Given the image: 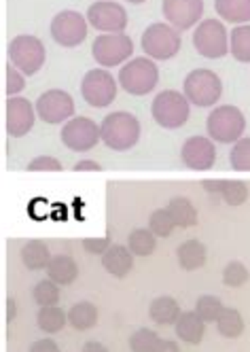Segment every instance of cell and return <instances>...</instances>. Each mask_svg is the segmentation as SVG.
<instances>
[{"label": "cell", "mask_w": 250, "mask_h": 352, "mask_svg": "<svg viewBox=\"0 0 250 352\" xmlns=\"http://www.w3.org/2000/svg\"><path fill=\"white\" fill-rule=\"evenodd\" d=\"M140 121L138 117H134L132 113L125 111H115L109 113L104 117V121L100 123V136H102V142L113 148V151H130L140 142Z\"/></svg>", "instance_id": "6da1fadb"}, {"label": "cell", "mask_w": 250, "mask_h": 352, "mask_svg": "<svg viewBox=\"0 0 250 352\" xmlns=\"http://www.w3.org/2000/svg\"><path fill=\"white\" fill-rule=\"evenodd\" d=\"M117 81L130 96H146L155 91L159 83V68L151 58H132L121 66Z\"/></svg>", "instance_id": "7a4b0ae2"}, {"label": "cell", "mask_w": 250, "mask_h": 352, "mask_svg": "<svg viewBox=\"0 0 250 352\" xmlns=\"http://www.w3.org/2000/svg\"><path fill=\"white\" fill-rule=\"evenodd\" d=\"M208 138L220 144H236L240 138H244L246 132V117L238 107L223 104L210 111L206 119Z\"/></svg>", "instance_id": "3957f363"}, {"label": "cell", "mask_w": 250, "mask_h": 352, "mask_svg": "<svg viewBox=\"0 0 250 352\" xmlns=\"http://www.w3.org/2000/svg\"><path fill=\"white\" fill-rule=\"evenodd\" d=\"M151 115L163 130H179L191 117V102L183 91H159L151 102Z\"/></svg>", "instance_id": "277c9868"}, {"label": "cell", "mask_w": 250, "mask_h": 352, "mask_svg": "<svg viewBox=\"0 0 250 352\" xmlns=\"http://www.w3.org/2000/svg\"><path fill=\"white\" fill-rule=\"evenodd\" d=\"M183 94L187 96V100L193 107L210 109L223 96V81L214 70L195 68L185 77Z\"/></svg>", "instance_id": "5b68a950"}, {"label": "cell", "mask_w": 250, "mask_h": 352, "mask_svg": "<svg viewBox=\"0 0 250 352\" xmlns=\"http://www.w3.org/2000/svg\"><path fill=\"white\" fill-rule=\"evenodd\" d=\"M195 52L206 60H218L229 54V32L220 19H204L193 32Z\"/></svg>", "instance_id": "8992f818"}, {"label": "cell", "mask_w": 250, "mask_h": 352, "mask_svg": "<svg viewBox=\"0 0 250 352\" xmlns=\"http://www.w3.org/2000/svg\"><path fill=\"white\" fill-rule=\"evenodd\" d=\"M140 47L151 60H172L181 52V32L170 23H151L140 38Z\"/></svg>", "instance_id": "52a82bcc"}, {"label": "cell", "mask_w": 250, "mask_h": 352, "mask_svg": "<svg viewBox=\"0 0 250 352\" xmlns=\"http://www.w3.org/2000/svg\"><path fill=\"white\" fill-rule=\"evenodd\" d=\"M7 56H9V64H13L19 72L36 74L45 64L47 52L41 38L32 34H19L9 43Z\"/></svg>", "instance_id": "ba28073f"}, {"label": "cell", "mask_w": 250, "mask_h": 352, "mask_svg": "<svg viewBox=\"0 0 250 352\" xmlns=\"http://www.w3.org/2000/svg\"><path fill=\"white\" fill-rule=\"evenodd\" d=\"M119 81L106 68H93L81 81V96L91 109H106L115 102Z\"/></svg>", "instance_id": "9c48e42d"}, {"label": "cell", "mask_w": 250, "mask_h": 352, "mask_svg": "<svg viewBox=\"0 0 250 352\" xmlns=\"http://www.w3.org/2000/svg\"><path fill=\"white\" fill-rule=\"evenodd\" d=\"M134 54V41L128 34H100L93 41L91 56L100 68H115L123 62H130Z\"/></svg>", "instance_id": "30bf717a"}, {"label": "cell", "mask_w": 250, "mask_h": 352, "mask_svg": "<svg viewBox=\"0 0 250 352\" xmlns=\"http://www.w3.org/2000/svg\"><path fill=\"white\" fill-rule=\"evenodd\" d=\"M62 142L66 148L74 153H87L91 151L102 136H100V125L89 117H72L62 125Z\"/></svg>", "instance_id": "8fae6325"}, {"label": "cell", "mask_w": 250, "mask_h": 352, "mask_svg": "<svg viewBox=\"0 0 250 352\" xmlns=\"http://www.w3.org/2000/svg\"><path fill=\"white\" fill-rule=\"evenodd\" d=\"M87 17L81 15L79 11H60L54 21H52V28H49V32H52V38L62 45V47H79L85 38H87Z\"/></svg>", "instance_id": "7c38bea8"}, {"label": "cell", "mask_w": 250, "mask_h": 352, "mask_svg": "<svg viewBox=\"0 0 250 352\" xmlns=\"http://www.w3.org/2000/svg\"><path fill=\"white\" fill-rule=\"evenodd\" d=\"M36 115L49 125H60L74 117V100L64 89H49L36 98Z\"/></svg>", "instance_id": "4fadbf2b"}, {"label": "cell", "mask_w": 250, "mask_h": 352, "mask_svg": "<svg viewBox=\"0 0 250 352\" xmlns=\"http://www.w3.org/2000/svg\"><path fill=\"white\" fill-rule=\"evenodd\" d=\"M87 21L102 34H119L128 28V11L115 0H98L87 9Z\"/></svg>", "instance_id": "5bb4252c"}, {"label": "cell", "mask_w": 250, "mask_h": 352, "mask_svg": "<svg viewBox=\"0 0 250 352\" xmlns=\"http://www.w3.org/2000/svg\"><path fill=\"white\" fill-rule=\"evenodd\" d=\"M161 11L172 28L185 32L202 21L204 0H163Z\"/></svg>", "instance_id": "9a60e30c"}, {"label": "cell", "mask_w": 250, "mask_h": 352, "mask_svg": "<svg viewBox=\"0 0 250 352\" xmlns=\"http://www.w3.org/2000/svg\"><path fill=\"white\" fill-rule=\"evenodd\" d=\"M36 107L28 98H9L7 100V134L11 138H21L32 132L36 123Z\"/></svg>", "instance_id": "2e32d148"}, {"label": "cell", "mask_w": 250, "mask_h": 352, "mask_svg": "<svg viewBox=\"0 0 250 352\" xmlns=\"http://www.w3.org/2000/svg\"><path fill=\"white\" fill-rule=\"evenodd\" d=\"M181 160L189 170L195 172H208L216 162V146L214 140L206 136H191L185 140L181 148Z\"/></svg>", "instance_id": "e0dca14e"}, {"label": "cell", "mask_w": 250, "mask_h": 352, "mask_svg": "<svg viewBox=\"0 0 250 352\" xmlns=\"http://www.w3.org/2000/svg\"><path fill=\"white\" fill-rule=\"evenodd\" d=\"M174 331H177L181 342H185L189 346H197V344H202V340L206 336V322L195 310L183 312L179 316L177 324H174Z\"/></svg>", "instance_id": "ac0fdd59"}, {"label": "cell", "mask_w": 250, "mask_h": 352, "mask_svg": "<svg viewBox=\"0 0 250 352\" xmlns=\"http://www.w3.org/2000/svg\"><path fill=\"white\" fill-rule=\"evenodd\" d=\"M102 267L115 278H125L134 267V253L128 246L113 244L102 255Z\"/></svg>", "instance_id": "d6986e66"}, {"label": "cell", "mask_w": 250, "mask_h": 352, "mask_svg": "<svg viewBox=\"0 0 250 352\" xmlns=\"http://www.w3.org/2000/svg\"><path fill=\"white\" fill-rule=\"evenodd\" d=\"M177 259H179V265L185 270V272H195L199 267H204L206 261H208V248L204 242L199 240H185L179 250H177Z\"/></svg>", "instance_id": "ffe728a7"}, {"label": "cell", "mask_w": 250, "mask_h": 352, "mask_svg": "<svg viewBox=\"0 0 250 352\" xmlns=\"http://www.w3.org/2000/svg\"><path fill=\"white\" fill-rule=\"evenodd\" d=\"M183 314L179 301L170 297V295H161V297H155L151 301V306H148V316H151V320L155 324H177L179 316Z\"/></svg>", "instance_id": "44dd1931"}, {"label": "cell", "mask_w": 250, "mask_h": 352, "mask_svg": "<svg viewBox=\"0 0 250 352\" xmlns=\"http://www.w3.org/2000/svg\"><path fill=\"white\" fill-rule=\"evenodd\" d=\"M47 278H52L60 287L72 285L79 278V265L70 255H54V259L47 265Z\"/></svg>", "instance_id": "7402d4cb"}, {"label": "cell", "mask_w": 250, "mask_h": 352, "mask_svg": "<svg viewBox=\"0 0 250 352\" xmlns=\"http://www.w3.org/2000/svg\"><path fill=\"white\" fill-rule=\"evenodd\" d=\"M214 9L227 23H250V0H214Z\"/></svg>", "instance_id": "603a6c76"}, {"label": "cell", "mask_w": 250, "mask_h": 352, "mask_svg": "<svg viewBox=\"0 0 250 352\" xmlns=\"http://www.w3.org/2000/svg\"><path fill=\"white\" fill-rule=\"evenodd\" d=\"M52 250L41 240H30L21 246V263L26 265L30 272L47 270L49 261H52Z\"/></svg>", "instance_id": "cb8c5ba5"}, {"label": "cell", "mask_w": 250, "mask_h": 352, "mask_svg": "<svg viewBox=\"0 0 250 352\" xmlns=\"http://www.w3.org/2000/svg\"><path fill=\"white\" fill-rule=\"evenodd\" d=\"M98 308L91 301H77L70 310H68V324L77 331H87L93 329L98 322Z\"/></svg>", "instance_id": "d4e9b609"}, {"label": "cell", "mask_w": 250, "mask_h": 352, "mask_svg": "<svg viewBox=\"0 0 250 352\" xmlns=\"http://www.w3.org/2000/svg\"><path fill=\"white\" fill-rule=\"evenodd\" d=\"M166 208L170 210L174 223H177V228L187 230V228H193V225L197 223V210H195L193 202L187 197H183V195L172 197Z\"/></svg>", "instance_id": "484cf974"}, {"label": "cell", "mask_w": 250, "mask_h": 352, "mask_svg": "<svg viewBox=\"0 0 250 352\" xmlns=\"http://www.w3.org/2000/svg\"><path fill=\"white\" fill-rule=\"evenodd\" d=\"M68 322V312L62 310L60 306H47V308H41L38 314H36V324L38 329L49 333V336H56L60 333Z\"/></svg>", "instance_id": "4316f807"}, {"label": "cell", "mask_w": 250, "mask_h": 352, "mask_svg": "<svg viewBox=\"0 0 250 352\" xmlns=\"http://www.w3.org/2000/svg\"><path fill=\"white\" fill-rule=\"evenodd\" d=\"M216 329L225 340H236L244 333L246 324L238 308H225L223 314L216 320Z\"/></svg>", "instance_id": "83f0119b"}, {"label": "cell", "mask_w": 250, "mask_h": 352, "mask_svg": "<svg viewBox=\"0 0 250 352\" xmlns=\"http://www.w3.org/2000/svg\"><path fill=\"white\" fill-rule=\"evenodd\" d=\"M229 54L238 62L250 64V23L236 26L229 32Z\"/></svg>", "instance_id": "f1b7e54d"}, {"label": "cell", "mask_w": 250, "mask_h": 352, "mask_svg": "<svg viewBox=\"0 0 250 352\" xmlns=\"http://www.w3.org/2000/svg\"><path fill=\"white\" fill-rule=\"evenodd\" d=\"M128 248L134 253V257H148L157 250V236L151 230H134L128 236Z\"/></svg>", "instance_id": "f546056e"}, {"label": "cell", "mask_w": 250, "mask_h": 352, "mask_svg": "<svg viewBox=\"0 0 250 352\" xmlns=\"http://www.w3.org/2000/svg\"><path fill=\"white\" fill-rule=\"evenodd\" d=\"M32 297L34 301L41 306V308H47V306H58L60 301V285L54 283L52 278H45L41 280L34 289H32Z\"/></svg>", "instance_id": "4dcf8cb0"}, {"label": "cell", "mask_w": 250, "mask_h": 352, "mask_svg": "<svg viewBox=\"0 0 250 352\" xmlns=\"http://www.w3.org/2000/svg\"><path fill=\"white\" fill-rule=\"evenodd\" d=\"M218 195L223 197V202L227 206H242L248 199L250 191H248V185L242 181H223Z\"/></svg>", "instance_id": "1f68e13d"}, {"label": "cell", "mask_w": 250, "mask_h": 352, "mask_svg": "<svg viewBox=\"0 0 250 352\" xmlns=\"http://www.w3.org/2000/svg\"><path fill=\"white\" fill-rule=\"evenodd\" d=\"M250 280V272L242 261H229L223 267V285L229 289H240Z\"/></svg>", "instance_id": "d6a6232c"}, {"label": "cell", "mask_w": 250, "mask_h": 352, "mask_svg": "<svg viewBox=\"0 0 250 352\" xmlns=\"http://www.w3.org/2000/svg\"><path fill=\"white\" fill-rule=\"evenodd\" d=\"M225 306H223V301L216 297V295H202L197 299V304H195V312L204 318V322H216L218 316L223 314Z\"/></svg>", "instance_id": "836d02e7"}, {"label": "cell", "mask_w": 250, "mask_h": 352, "mask_svg": "<svg viewBox=\"0 0 250 352\" xmlns=\"http://www.w3.org/2000/svg\"><path fill=\"white\" fill-rule=\"evenodd\" d=\"M148 230H151L157 238H168V236H172L174 230H177V223H174L168 208H159L148 217Z\"/></svg>", "instance_id": "e575fe53"}, {"label": "cell", "mask_w": 250, "mask_h": 352, "mask_svg": "<svg viewBox=\"0 0 250 352\" xmlns=\"http://www.w3.org/2000/svg\"><path fill=\"white\" fill-rule=\"evenodd\" d=\"M159 340L161 338L157 336V331L142 327V329H138L130 336V350L132 352H155Z\"/></svg>", "instance_id": "d590c367"}, {"label": "cell", "mask_w": 250, "mask_h": 352, "mask_svg": "<svg viewBox=\"0 0 250 352\" xmlns=\"http://www.w3.org/2000/svg\"><path fill=\"white\" fill-rule=\"evenodd\" d=\"M229 162L236 172H250V138H240L231 146Z\"/></svg>", "instance_id": "8d00e7d4"}, {"label": "cell", "mask_w": 250, "mask_h": 352, "mask_svg": "<svg viewBox=\"0 0 250 352\" xmlns=\"http://www.w3.org/2000/svg\"><path fill=\"white\" fill-rule=\"evenodd\" d=\"M26 87V74L19 72L13 64L7 66V96L9 98H15L23 91Z\"/></svg>", "instance_id": "74e56055"}, {"label": "cell", "mask_w": 250, "mask_h": 352, "mask_svg": "<svg viewBox=\"0 0 250 352\" xmlns=\"http://www.w3.org/2000/svg\"><path fill=\"white\" fill-rule=\"evenodd\" d=\"M28 170L30 172H60L62 164H60V160H56L52 155H38L28 164Z\"/></svg>", "instance_id": "f35d334b"}, {"label": "cell", "mask_w": 250, "mask_h": 352, "mask_svg": "<svg viewBox=\"0 0 250 352\" xmlns=\"http://www.w3.org/2000/svg\"><path fill=\"white\" fill-rule=\"evenodd\" d=\"M111 246L113 244H111L109 236H104V238H85L83 240V248H85V253H89V255H104Z\"/></svg>", "instance_id": "ab89813d"}, {"label": "cell", "mask_w": 250, "mask_h": 352, "mask_svg": "<svg viewBox=\"0 0 250 352\" xmlns=\"http://www.w3.org/2000/svg\"><path fill=\"white\" fill-rule=\"evenodd\" d=\"M30 352H62V350L52 338H43V340H36L30 346Z\"/></svg>", "instance_id": "60d3db41"}, {"label": "cell", "mask_w": 250, "mask_h": 352, "mask_svg": "<svg viewBox=\"0 0 250 352\" xmlns=\"http://www.w3.org/2000/svg\"><path fill=\"white\" fill-rule=\"evenodd\" d=\"M74 170H77V172H102V166H100L98 162H93V160H81V162H77Z\"/></svg>", "instance_id": "b9f144b4"}, {"label": "cell", "mask_w": 250, "mask_h": 352, "mask_svg": "<svg viewBox=\"0 0 250 352\" xmlns=\"http://www.w3.org/2000/svg\"><path fill=\"white\" fill-rule=\"evenodd\" d=\"M155 352H181V346L177 342H172V340H159Z\"/></svg>", "instance_id": "7bdbcfd3"}, {"label": "cell", "mask_w": 250, "mask_h": 352, "mask_svg": "<svg viewBox=\"0 0 250 352\" xmlns=\"http://www.w3.org/2000/svg\"><path fill=\"white\" fill-rule=\"evenodd\" d=\"M81 352H109V348H106L102 342H95V340H91V342H85V344H83Z\"/></svg>", "instance_id": "ee69618b"}, {"label": "cell", "mask_w": 250, "mask_h": 352, "mask_svg": "<svg viewBox=\"0 0 250 352\" xmlns=\"http://www.w3.org/2000/svg\"><path fill=\"white\" fill-rule=\"evenodd\" d=\"M17 312H19V310H17L15 299H13V297H9V299H7V320L11 322V320L17 316Z\"/></svg>", "instance_id": "f6af8a7d"}, {"label": "cell", "mask_w": 250, "mask_h": 352, "mask_svg": "<svg viewBox=\"0 0 250 352\" xmlns=\"http://www.w3.org/2000/svg\"><path fill=\"white\" fill-rule=\"evenodd\" d=\"M220 185H223V181H204L202 183V187L208 191V193H220Z\"/></svg>", "instance_id": "bcb514c9"}, {"label": "cell", "mask_w": 250, "mask_h": 352, "mask_svg": "<svg viewBox=\"0 0 250 352\" xmlns=\"http://www.w3.org/2000/svg\"><path fill=\"white\" fill-rule=\"evenodd\" d=\"M125 3H130V5H142V3H146V0H125Z\"/></svg>", "instance_id": "7dc6e473"}]
</instances>
